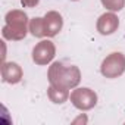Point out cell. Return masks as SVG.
Returning a JSON list of instances; mask_svg holds the SVG:
<instances>
[{"instance_id": "1", "label": "cell", "mask_w": 125, "mask_h": 125, "mask_svg": "<svg viewBox=\"0 0 125 125\" xmlns=\"http://www.w3.org/2000/svg\"><path fill=\"white\" fill-rule=\"evenodd\" d=\"M49 77L53 85L72 87V85H77L80 81V71L72 65L65 68V65L62 62H56V63L52 65L49 71Z\"/></svg>"}, {"instance_id": "2", "label": "cell", "mask_w": 125, "mask_h": 125, "mask_svg": "<svg viewBox=\"0 0 125 125\" xmlns=\"http://www.w3.org/2000/svg\"><path fill=\"white\" fill-rule=\"evenodd\" d=\"M62 28V16L56 12H50L46 15L44 19L37 18L31 24V31L34 35H54Z\"/></svg>"}, {"instance_id": "6", "label": "cell", "mask_w": 125, "mask_h": 125, "mask_svg": "<svg viewBox=\"0 0 125 125\" xmlns=\"http://www.w3.org/2000/svg\"><path fill=\"white\" fill-rule=\"evenodd\" d=\"M102 3L110 10H121L124 6V0H102Z\"/></svg>"}, {"instance_id": "4", "label": "cell", "mask_w": 125, "mask_h": 125, "mask_svg": "<svg viewBox=\"0 0 125 125\" xmlns=\"http://www.w3.org/2000/svg\"><path fill=\"white\" fill-rule=\"evenodd\" d=\"M54 56V46L52 44V41H41L37 47H34L32 52V59L34 62L40 65H44L47 62H50Z\"/></svg>"}, {"instance_id": "5", "label": "cell", "mask_w": 125, "mask_h": 125, "mask_svg": "<svg viewBox=\"0 0 125 125\" xmlns=\"http://www.w3.org/2000/svg\"><path fill=\"white\" fill-rule=\"evenodd\" d=\"M118 24H119V22H118V18H116L115 15H112V13H104V15L100 16V19H99V22H97V28H99L100 34L109 35V34H112V32L116 30Z\"/></svg>"}, {"instance_id": "3", "label": "cell", "mask_w": 125, "mask_h": 125, "mask_svg": "<svg viewBox=\"0 0 125 125\" xmlns=\"http://www.w3.org/2000/svg\"><path fill=\"white\" fill-rule=\"evenodd\" d=\"M125 71V57L122 53H112L109 57L103 60L102 65V74L109 78H115L116 75H121Z\"/></svg>"}]
</instances>
